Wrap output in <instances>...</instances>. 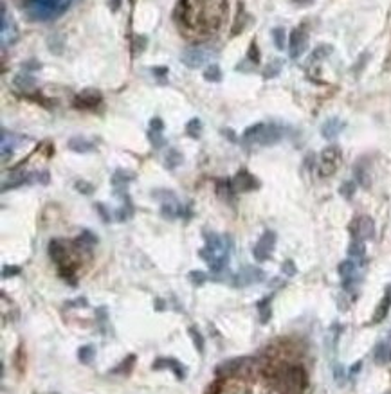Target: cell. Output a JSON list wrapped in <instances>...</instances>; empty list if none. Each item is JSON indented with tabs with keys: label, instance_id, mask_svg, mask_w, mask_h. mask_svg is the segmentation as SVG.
<instances>
[{
	"label": "cell",
	"instance_id": "cell-1",
	"mask_svg": "<svg viewBox=\"0 0 391 394\" xmlns=\"http://www.w3.org/2000/svg\"><path fill=\"white\" fill-rule=\"evenodd\" d=\"M283 137V130L276 124H263L258 122L244 132V141L249 144H261V146H273Z\"/></svg>",
	"mask_w": 391,
	"mask_h": 394
},
{
	"label": "cell",
	"instance_id": "cell-2",
	"mask_svg": "<svg viewBox=\"0 0 391 394\" xmlns=\"http://www.w3.org/2000/svg\"><path fill=\"white\" fill-rule=\"evenodd\" d=\"M341 160H343V153L337 146H328L321 151L319 157V175L321 177H332L337 170H339Z\"/></svg>",
	"mask_w": 391,
	"mask_h": 394
},
{
	"label": "cell",
	"instance_id": "cell-3",
	"mask_svg": "<svg viewBox=\"0 0 391 394\" xmlns=\"http://www.w3.org/2000/svg\"><path fill=\"white\" fill-rule=\"evenodd\" d=\"M307 385V375L301 367H289L283 373L285 394H301Z\"/></svg>",
	"mask_w": 391,
	"mask_h": 394
},
{
	"label": "cell",
	"instance_id": "cell-4",
	"mask_svg": "<svg viewBox=\"0 0 391 394\" xmlns=\"http://www.w3.org/2000/svg\"><path fill=\"white\" fill-rule=\"evenodd\" d=\"M274 245H276V234L273 231H265L263 236L258 240V243L253 248V256L258 261H267L270 257L274 250Z\"/></svg>",
	"mask_w": 391,
	"mask_h": 394
},
{
	"label": "cell",
	"instance_id": "cell-5",
	"mask_svg": "<svg viewBox=\"0 0 391 394\" xmlns=\"http://www.w3.org/2000/svg\"><path fill=\"white\" fill-rule=\"evenodd\" d=\"M307 45H308V32L305 27H297L290 32V38H289V52H290V58L292 59H297L305 51H307Z\"/></svg>",
	"mask_w": 391,
	"mask_h": 394
},
{
	"label": "cell",
	"instance_id": "cell-6",
	"mask_svg": "<svg viewBox=\"0 0 391 394\" xmlns=\"http://www.w3.org/2000/svg\"><path fill=\"white\" fill-rule=\"evenodd\" d=\"M207 58H209V54H207V51L202 47H198V45H193V47H188L186 51L181 54V61L186 67L190 69H200L202 65L207 61Z\"/></svg>",
	"mask_w": 391,
	"mask_h": 394
},
{
	"label": "cell",
	"instance_id": "cell-7",
	"mask_svg": "<svg viewBox=\"0 0 391 394\" xmlns=\"http://www.w3.org/2000/svg\"><path fill=\"white\" fill-rule=\"evenodd\" d=\"M352 234L353 240H370L375 236V223L370 216H359L357 220H353L352 223Z\"/></svg>",
	"mask_w": 391,
	"mask_h": 394
},
{
	"label": "cell",
	"instance_id": "cell-8",
	"mask_svg": "<svg viewBox=\"0 0 391 394\" xmlns=\"http://www.w3.org/2000/svg\"><path fill=\"white\" fill-rule=\"evenodd\" d=\"M231 182H233L234 193H247V191H253L260 187V182L256 180V177L251 175L247 170H240Z\"/></svg>",
	"mask_w": 391,
	"mask_h": 394
},
{
	"label": "cell",
	"instance_id": "cell-9",
	"mask_svg": "<svg viewBox=\"0 0 391 394\" xmlns=\"http://www.w3.org/2000/svg\"><path fill=\"white\" fill-rule=\"evenodd\" d=\"M234 286H249L253 283H260L265 279V272L258 267H244L234 277Z\"/></svg>",
	"mask_w": 391,
	"mask_h": 394
},
{
	"label": "cell",
	"instance_id": "cell-10",
	"mask_svg": "<svg viewBox=\"0 0 391 394\" xmlns=\"http://www.w3.org/2000/svg\"><path fill=\"white\" fill-rule=\"evenodd\" d=\"M101 103V94L94 88H88V90H83L79 95H76V108H83V110H92Z\"/></svg>",
	"mask_w": 391,
	"mask_h": 394
},
{
	"label": "cell",
	"instance_id": "cell-11",
	"mask_svg": "<svg viewBox=\"0 0 391 394\" xmlns=\"http://www.w3.org/2000/svg\"><path fill=\"white\" fill-rule=\"evenodd\" d=\"M154 369H170L175 373V376H177L178 380H184L186 378V369H184V366H182L178 360L175 358H157L154 362Z\"/></svg>",
	"mask_w": 391,
	"mask_h": 394
},
{
	"label": "cell",
	"instance_id": "cell-12",
	"mask_svg": "<svg viewBox=\"0 0 391 394\" xmlns=\"http://www.w3.org/2000/svg\"><path fill=\"white\" fill-rule=\"evenodd\" d=\"M343 128H344V122H341L339 119L334 117V119H328V121L324 122L323 128H321V134H323L324 139H334L341 134Z\"/></svg>",
	"mask_w": 391,
	"mask_h": 394
},
{
	"label": "cell",
	"instance_id": "cell-13",
	"mask_svg": "<svg viewBox=\"0 0 391 394\" xmlns=\"http://www.w3.org/2000/svg\"><path fill=\"white\" fill-rule=\"evenodd\" d=\"M67 146H69V150L76 151V153H88V151L94 150V144L83 137H72L71 141L67 142Z\"/></svg>",
	"mask_w": 391,
	"mask_h": 394
},
{
	"label": "cell",
	"instance_id": "cell-14",
	"mask_svg": "<svg viewBox=\"0 0 391 394\" xmlns=\"http://www.w3.org/2000/svg\"><path fill=\"white\" fill-rule=\"evenodd\" d=\"M389 306H391V297L387 296H384V299L380 301L379 303V306H377V310H375V315H373V324H377V322H380V320H384V317L387 315V312H389Z\"/></svg>",
	"mask_w": 391,
	"mask_h": 394
},
{
	"label": "cell",
	"instance_id": "cell-15",
	"mask_svg": "<svg viewBox=\"0 0 391 394\" xmlns=\"http://www.w3.org/2000/svg\"><path fill=\"white\" fill-rule=\"evenodd\" d=\"M15 87L22 88V90H33V88L36 87V81H35V78H33V76L22 72V74L15 78Z\"/></svg>",
	"mask_w": 391,
	"mask_h": 394
},
{
	"label": "cell",
	"instance_id": "cell-16",
	"mask_svg": "<svg viewBox=\"0 0 391 394\" xmlns=\"http://www.w3.org/2000/svg\"><path fill=\"white\" fill-rule=\"evenodd\" d=\"M348 254L350 257H355V259H363L364 254H366V247H364L363 240H353L348 247Z\"/></svg>",
	"mask_w": 391,
	"mask_h": 394
},
{
	"label": "cell",
	"instance_id": "cell-17",
	"mask_svg": "<svg viewBox=\"0 0 391 394\" xmlns=\"http://www.w3.org/2000/svg\"><path fill=\"white\" fill-rule=\"evenodd\" d=\"M134 178V175L128 173V171H123V170H117L114 173V177H112V185L114 187H125V185L128 184V182Z\"/></svg>",
	"mask_w": 391,
	"mask_h": 394
},
{
	"label": "cell",
	"instance_id": "cell-18",
	"mask_svg": "<svg viewBox=\"0 0 391 394\" xmlns=\"http://www.w3.org/2000/svg\"><path fill=\"white\" fill-rule=\"evenodd\" d=\"M355 270H357V265H355V261H352V259H346V261H343V263L339 265V274H341V277H343V279L353 277Z\"/></svg>",
	"mask_w": 391,
	"mask_h": 394
},
{
	"label": "cell",
	"instance_id": "cell-19",
	"mask_svg": "<svg viewBox=\"0 0 391 394\" xmlns=\"http://www.w3.org/2000/svg\"><path fill=\"white\" fill-rule=\"evenodd\" d=\"M134 364H135V356L130 355V356H127V360H123V362L119 364V367L112 369V373H114V375H128L132 371V367H134Z\"/></svg>",
	"mask_w": 391,
	"mask_h": 394
},
{
	"label": "cell",
	"instance_id": "cell-20",
	"mask_svg": "<svg viewBox=\"0 0 391 394\" xmlns=\"http://www.w3.org/2000/svg\"><path fill=\"white\" fill-rule=\"evenodd\" d=\"M96 356V349L92 346H83L78 349V358L81 364H91Z\"/></svg>",
	"mask_w": 391,
	"mask_h": 394
},
{
	"label": "cell",
	"instance_id": "cell-21",
	"mask_svg": "<svg viewBox=\"0 0 391 394\" xmlns=\"http://www.w3.org/2000/svg\"><path fill=\"white\" fill-rule=\"evenodd\" d=\"M375 360L379 364H384V362H387V360H391V349L389 347L386 346V344H379V346L375 347Z\"/></svg>",
	"mask_w": 391,
	"mask_h": 394
},
{
	"label": "cell",
	"instance_id": "cell-22",
	"mask_svg": "<svg viewBox=\"0 0 391 394\" xmlns=\"http://www.w3.org/2000/svg\"><path fill=\"white\" fill-rule=\"evenodd\" d=\"M256 306H258V313H260V320L261 322H267L270 319V299L267 297V299L260 301Z\"/></svg>",
	"mask_w": 391,
	"mask_h": 394
},
{
	"label": "cell",
	"instance_id": "cell-23",
	"mask_svg": "<svg viewBox=\"0 0 391 394\" xmlns=\"http://www.w3.org/2000/svg\"><path fill=\"white\" fill-rule=\"evenodd\" d=\"M200 132H202V122L200 119H191L190 122L186 124V134L190 135L191 139H198L200 137Z\"/></svg>",
	"mask_w": 391,
	"mask_h": 394
},
{
	"label": "cell",
	"instance_id": "cell-24",
	"mask_svg": "<svg viewBox=\"0 0 391 394\" xmlns=\"http://www.w3.org/2000/svg\"><path fill=\"white\" fill-rule=\"evenodd\" d=\"M182 155L178 153L177 150H170L168 151V155H166V168L168 170H175L177 166H181L182 164Z\"/></svg>",
	"mask_w": 391,
	"mask_h": 394
},
{
	"label": "cell",
	"instance_id": "cell-25",
	"mask_svg": "<svg viewBox=\"0 0 391 394\" xmlns=\"http://www.w3.org/2000/svg\"><path fill=\"white\" fill-rule=\"evenodd\" d=\"M204 79L205 81H211V83L222 81V72H220V69H218V65H211V67L205 69Z\"/></svg>",
	"mask_w": 391,
	"mask_h": 394
},
{
	"label": "cell",
	"instance_id": "cell-26",
	"mask_svg": "<svg viewBox=\"0 0 391 394\" xmlns=\"http://www.w3.org/2000/svg\"><path fill=\"white\" fill-rule=\"evenodd\" d=\"M190 335H191V340H193V344H195V347H197V351L198 353H204V337L200 335V331L197 330V327H190Z\"/></svg>",
	"mask_w": 391,
	"mask_h": 394
},
{
	"label": "cell",
	"instance_id": "cell-27",
	"mask_svg": "<svg viewBox=\"0 0 391 394\" xmlns=\"http://www.w3.org/2000/svg\"><path fill=\"white\" fill-rule=\"evenodd\" d=\"M330 52H332V47H330V45H321V47H317L316 51L312 52V56H310V61H319V59L326 58Z\"/></svg>",
	"mask_w": 391,
	"mask_h": 394
},
{
	"label": "cell",
	"instance_id": "cell-28",
	"mask_svg": "<svg viewBox=\"0 0 391 394\" xmlns=\"http://www.w3.org/2000/svg\"><path fill=\"white\" fill-rule=\"evenodd\" d=\"M190 281L193 284H197V286H202V284L207 281V274H204V272H200V270H191L190 272Z\"/></svg>",
	"mask_w": 391,
	"mask_h": 394
},
{
	"label": "cell",
	"instance_id": "cell-29",
	"mask_svg": "<svg viewBox=\"0 0 391 394\" xmlns=\"http://www.w3.org/2000/svg\"><path fill=\"white\" fill-rule=\"evenodd\" d=\"M247 59H249L251 63H254V65L260 63V51H258L256 42H253V44H251L249 51H247Z\"/></svg>",
	"mask_w": 391,
	"mask_h": 394
},
{
	"label": "cell",
	"instance_id": "cell-30",
	"mask_svg": "<svg viewBox=\"0 0 391 394\" xmlns=\"http://www.w3.org/2000/svg\"><path fill=\"white\" fill-rule=\"evenodd\" d=\"M273 38H274V44H276V47L281 51V49L285 47V31L281 27H276L273 31Z\"/></svg>",
	"mask_w": 391,
	"mask_h": 394
},
{
	"label": "cell",
	"instance_id": "cell-31",
	"mask_svg": "<svg viewBox=\"0 0 391 394\" xmlns=\"http://www.w3.org/2000/svg\"><path fill=\"white\" fill-rule=\"evenodd\" d=\"M339 193L343 194L344 198H352L353 193H355V182H344V184L341 185Z\"/></svg>",
	"mask_w": 391,
	"mask_h": 394
},
{
	"label": "cell",
	"instance_id": "cell-32",
	"mask_svg": "<svg viewBox=\"0 0 391 394\" xmlns=\"http://www.w3.org/2000/svg\"><path fill=\"white\" fill-rule=\"evenodd\" d=\"M76 189L83 194H92L94 193V185L88 184V182H85V180H78L76 182Z\"/></svg>",
	"mask_w": 391,
	"mask_h": 394
},
{
	"label": "cell",
	"instance_id": "cell-33",
	"mask_svg": "<svg viewBox=\"0 0 391 394\" xmlns=\"http://www.w3.org/2000/svg\"><path fill=\"white\" fill-rule=\"evenodd\" d=\"M150 141H152V144H154L155 148L164 146V139H162L161 132H154V130H150Z\"/></svg>",
	"mask_w": 391,
	"mask_h": 394
},
{
	"label": "cell",
	"instance_id": "cell-34",
	"mask_svg": "<svg viewBox=\"0 0 391 394\" xmlns=\"http://www.w3.org/2000/svg\"><path fill=\"white\" fill-rule=\"evenodd\" d=\"M94 207H96V211L99 213V216H101V220L105 221V223H108V221H110V213L107 211V207H105L103 204H96Z\"/></svg>",
	"mask_w": 391,
	"mask_h": 394
},
{
	"label": "cell",
	"instance_id": "cell-35",
	"mask_svg": "<svg viewBox=\"0 0 391 394\" xmlns=\"http://www.w3.org/2000/svg\"><path fill=\"white\" fill-rule=\"evenodd\" d=\"M280 69H281V63H280V61H274L273 65H269V67L265 69V78H273V76H278Z\"/></svg>",
	"mask_w": 391,
	"mask_h": 394
},
{
	"label": "cell",
	"instance_id": "cell-36",
	"mask_svg": "<svg viewBox=\"0 0 391 394\" xmlns=\"http://www.w3.org/2000/svg\"><path fill=\"white\" fill-rule=\"evenodd\" d=\"M281 270H283V274H287V276H294V274H296V265H294V261H290V259L285 261Z\"/></svg>",
	"mask_w": 391,
	"mask_h": 394
},
{
	"label": "cell",
	"instance_id": "cell-37",
	"mask_svg": "<svg viewBox=\"0 0 391 394\" xmlns=\"http://www.w3.org/2000/svg\"><path fill=\"white\" fill-rule=\"evenodd\" d=\"M18 274H20L18 267H8V265H6V267L2 268V277H13V276H18Z\"/></svg>",
	"mask_w": 391,
	"mask_h": 394
},
{
	"label": "cell",
	"instance_id": "cell-38",
	"mask_svg": "<svg viewBox=\"0 0 391 394\" xmlns=\"http://www.w3.org/2000/svg\"><path fill=\"white\" fill-rule=\"evenodd\" d=\"M150 126H152V130H154V132H162V130H164V122H162L159 117H154L150 121Z\"/></svg>",
	"mask_w": 391,
	"mask_h": 394
},
{
	"label": "cell",
	"instance_id": "cell-39",
	"mask_svg": "<svg viewBox=\"0 0 391 394\" xmlns=\"http://www.w3.org/2000/svg\"><path fill=\"white\" fill-rule=\"evenodd\" d=\"M65 306H87V299H85V297H78L76 301L65 303Z\"/></svg>",
	"mask_w": 391,
	"mask_h": 394
},
{
	"label": "cell",
	"instance_id": "cell-40",
	"mask_svg": "<svg viewBox=\"0 0 391 394\" xmlns=\"http://www.w3.org/2000/svg\"><path fill=\"white\" fill-rule=\"evenodd\" d=\"M152 72H155V76H162V74H166L168 69L166 67H155V69H152Z\"/></svg>",
	"mask_w": 391,
	"mask_h": 394
},
{
	"label": "cell",
	"instance_id": "cell-41",
	"mask_svg": "<svg viewBox=\"0 0 391 394\" xmlns=\"http://www.w3.org/2000/svg\"><path fill=\"white\" fill-rule=\"evenodd\" d=\"M294 2H296L297 6H307V4H310L312 0H294Z\"/></svg>",
	"mask_w": 391,
	"mask_h": 394
},
{
	"label": "cell",
	"instance_id": "cell-42",
	"mask_svg": "<svg viewBox=\"0 0 391 394\" xmlns=\"http://www.w3.org/2000/svg\"><path fill=\"white\" fill-rule=\"evenodd\" d=\"M389 340H391V333H389Z\"/></svg>",
	"mask_w": 391,
	"mask_h": 394
}]
</instances>
